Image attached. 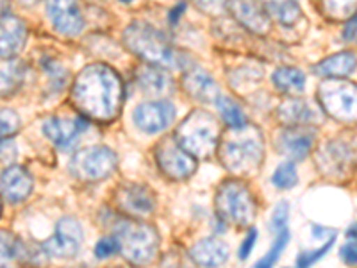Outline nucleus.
<instances>
[{
	"label": "nucleus",
	"instance_id": "f257e3e1",
	"mask_svg": "<svg viewBox=\"0 0 357 268\" xmlns=\"http://www.w3.org/2000/svg\"><path fill=\"white\" fill-rule=\"evenodd\" d=\"M73 102L77 104L81 113L91 120L111 122L122 107V81L109 66H86L73 84Z\"/></svg>",
	"mask_w": 357,
	"mask_h": 268
},
{
	"label": "nucleus",
	"instance_id": "f03ea898",
	"mask_svg": "<svg viewBox=\"0 0 357 268\" xmlns=\"http://www.w3.org/2000/svg\"><path fill=\"white\" fill-rule=\"evenodd\" d=\"M264 158L261 133L254 126L231 127L220 145V161L236 174H252Z\"/></svg>",
	"mask_w": 357,
	"mask_h": 268
},
{
	"label": "nucleus",
	"instance_id": "7ed1b4c3",
	"mask_svg": "<svg viewBox=\"0 0 357 268\" xmlns=\"http://www.w3.org/2000/svg\"><path fill=\"white\" fill-rule=\"evenodd\" d=\"M114 238L118 241V251L130 263L146 265L158 256L159 236L158 231L149 223L132 222V220L118 222Z\"/></svg>",
	"mask_w": 357,
	"mask_h": 268
},
{
	"label": "nucleus",
	"instance_id": "20e7f679",
	"mask_svg": "<svg viewBox=\"0 0 357 268\" xmlns=\"http://www.w3.org/2000/svg\"><path fill=\"white\" fill-rule=\"evenodd\" d=\"M126 45L136 56L158 66L181 65V54L165 40L161 33L145 24H134L126 31Z\"/></svg>",
	"mask_w": 357,
	"mask_h": 268
},
{
	"label": "nucleus",
	"instance_id": "39448f33",
	"mask_svg": "<svg viewBox=\"0 0 357 268\" xmlns=\"http://www.w3.org/2000/svg\"><path fill=\"white\" fill-rule=\"evenodd\" d=\"M220 126L207 111H193L177 129V143L191 156L206 158L218 145Z\"/></svg>",
	"mask_w": 357,
	"mask_h": 268
},
{
	"label": "nucleus",
	"instance_id": "423d86ee",
	"mask_svg": "<svg viewBox=\"0 0 357 268\" xmlns=\"http://www.w3.org/2000/svg\"><path fill=\"white\" fill-rule=\"evenodd\" d=\"M216 209L225 222L238 228L250 225L256 216V202L250 190L238 181H229L220 186L216 195Z\"/></svg>",
	"mask_w": 357,
	"mask_h": 268
},
{
	"label": "nucleus",
	"instance_id": "0eeeda50",
	"mask_svg": "<svg viewBox=\"0 0 357 268\" xmlns=\"http://www.w3.org/2000/svg\"><path fill=\"white\" fill-rule=\"evenodd\" d=\"M320 104L327 113L340 122H357V86L350 81H324L318 88Z\"/></svg>",
	"mask_w": 357,
	"mask_h": 268
},
{
	"label": "nucleus",
	"instance_id": "6e6552de",
	"mask_svg": "<svg viewBox=\"0 0 357 268\" xmlns=\"http://www.w3.org/2000/svg\"><path fill=\"white\" fill-rule=\"evenodd\" d=\"M70 168L82 181H100L114 172L116 156L107 147H89L73 156Z\"/></svg>",
	"mask_w": 357,
	"mask_h": 268
},
{
	"label": "nucleus",
	"instance_id": "1a4fd4ad",
	"mask_svg": "<svg viewBox=\"0 0 357 268\" xmlns=\"http://www.w3.org/2000/svg\"><path fill=\"white\" fill-rule=\"evenodd\" d=\"M82 244V228L81 223L72 216L59 220L56 232L50 240L45 241V252L52 258L68 260L79 252Z\"/></svg>",
	"mask_w": 357,
	"mask_h": 268
},
{
	"label": "nucleus",
	"instance_id": "9d476101",
	"mask_svg": "<svg viewBox=\"0 0 357 268\" xmlns=\"http://www.w3.org/2000/svg\"><path fill=\"white\" fill-rule=\"evenodd\" d=\"M155 158H158L162 174L174 181H183L195 172V159L178 145L177 140L162 142L155 151Z\"/></svg>",
	"mask_w": 357,
	"mask_h": 268
},
{
	"label": "nucleus",
	"instance_id": "9b49d317",
	"mask_svg": "<svg viewBox=\"0 0 357 268\" xmlns=\"http://www.w3.org/2000/svg\"><path fill=\"white\" fill-rule=\"evenodd\" d=\"M47 15L57 33L77 36L84 27L79 0H47Z\"/></svg>",
	"mask_w": 357,
	"mask_h": 268
},
{
	"label": "nucleus",
	"instance_id": "f8f14e48",
	"mask_svg": "<svg viewBox=\"0 0 357 268\" xmlns=\"http://www.w3.org/2000/svg\"><path fill=\"white\" fill-rule=\"evenodd\" d=\"M175 118V110L170 102L158 100L146 102L136 110L134 113V122L142 131L149 134L161 133L167 129Z\"/></svg>",
	"mask_w": 357,
	"mask_h": 268
},
{
	"label": "nucleus",
	"instance_id": "ddd939ff",
	"mask_svg": "<svg viewBox=\"0 0 357 268\" xmlns=\"http://www.w3.org/2000/svg\"><path fill=\"white\" fill-rule=\"evenodd\" d=\"M356 156L357 152H354V147L350 143L331 142L318 154V165H320V170H324L327 175H341L352 167Z\"/></svg>",
	"mask_w": 357,
	"mask_h": 268
},
{
	"label": "nucleus",
	"instance_id": "4468645a",
	"mask_svg": "<svg viewBox=\"0 0 357 268\" xmlns=\"http://www.w3.org/2000/svg\"><path fill=\"white\" fill-rule=\"evenodd\" d=\"M0 190H2L4 199L9 202H22L33 191V177L24 167L13 165L0 175Z\"/></svg>",
	"mask_w": 357,
	"mask_h": 268
},
{
	"label": "nucleus",
	"instance_id": "2eb2a0df",
	"mask_svg": "<svg viewBox=\"0 0 357 268\" xmlns=\"http://www.w3.org/2000/svg\"><path fill=\"white\" fill-rule=\"evenodd\" d=\"M86 129H88V122H86L84 118H75V120L49 118L43 126L47 138L61 147V149H70Z\"/></svg>",
	"mask_w": 357,
	"mask_h": 268
},
{
	"label": "nucleus",
	"instance_id": "dca6fc26",
	"mask_svg": "<svg viewBox=\"0 0 357 268\" xmlns=\"http://www.w3.org/2000/svg\"><path fill=\"white\" fill-rule=\"evenodd\" d=\"M118 204L123 211L132 216H149L155 207V199L152 191L145 186L129 184L118 191Z\"/></svg>",
	"mask_w": 357,
	"mask_h": 268
},
{
	"label": "nucleus",
	"instance_id": "f3484780",
	"mask_svg": "<svg viewBox=\"0 0 357 268\" xmlns=\"http://www.w3.org/2000/svg\"><path fill=\"white\" fill-rule=\"evenodd\" d=\"M27 27L20 18L4 17L0 20V57H15L25 47Z\"/></svg>",
	"mask_w": 357,
	"mask_h": 268
},
{
	"label": "nucleus",
	"instance_id": "a211bd4d",
	"mask_svg": "<svg viewBox=\"0 0 357 268\" xmlns=\"http://www.w3.org/2000/svg\"><path fill=\"white\" fill-rule=\"evenodd\" d=\"M229 9L236 20L245 25L248 31L256 34L268 33L270 24H268L266 13L256 0H229Z\"/></svg>",
	"mask_w": 357,
	"mask_h": 268
},
{
	"label": "nucleus",
	"instance_id": "6ab92c4d",
	"mask_svg": "<svg viewBox=\"0 0 357 268\" xmlns=\"http://www.w3.org/2000/svg\"><path fill=\"white\" fill-rule=\"evenodd\" d=\"M191 258L202 267H220L229 260V247L222 240L207 238L191 248Z\"/></svg>",
	"mask_w": 357,
	"mask_h": 268
},
{
	"label": "nucleus",
	"instance_id": "aec40b11",
	"mask_svg": "<svg viewBox=\"0 0 357 268\" xmlns=\"http://www.w3.org/2000/svg\"><path fill=\"white\" fill-rule=\"evenodd\" d=\"M184 89L191 97L202 102H216V98L220 97L216 82L202 70H191L184 77Z\"/></svg>",
	"mask_w": 357,
	"mask_h": 268
},
{
	"label": "nucleus",
	"instance_id": "412c9836",
	"mask_svg": "<svg viewBox=\"0 0 357 268\" xmlns=\"http://www.w3.org/2000/svg\"><path fill=\"white\" fill-rule=\"evenodd\" d=\"M138 84L146 95H154V97L168 95L174 89V84H172V79L168 77V73L165 70L158 68V65L145 66V68L139 70Z\"/></svg>",
	"mask_w": 357,
	"mask_h": 268
},
{
	"label": "nucleus",
	"instance_id": "4be33fe9",
	"mask_svg": "<svg viewBox=\"0 0 357 268\" xmlns=\"http://www.w3.org/2000/svg\"><path fill=\"white\" fill-rule=\"evenodd\" d=\"M312 147V138L311 134H307L305 131L301 129V126H296L295 129H289L286 133H282L280 136V149L286 156H289L291 159L298 161V159H304L309 154Z\"/></svg>",
	"mask_w": 357,
	"mask_h": 268
},
{
	"label": "nucleus",
	"instance_id": "5701e85b",
	"mask_svg": "<svg viewBox=\"0 0 357 268\" xmlns=\"http://www.w3.org/2000/svg\"><path fill=\"white\" fill-rule=\"evenodd\" d=\"M357 59L354 54L350 52H341L336 56H331L318 63L314 66V72L321 77H347L356 70Z\"/></svg>",
	"mask_w": 357,
	"mask_h": 268
},
{
	"label": "nucleus",
	"instance_id": "b1692460",
	"mask_svg": "<svg viewBox=\"0 0 357 268\" xmlns=\"http://www.w3.org/2000/svg\"><path fill=\"white\" fill-rule=\"evenodd\" d=\"M279 118L286 126H307V124L317 120V113L307 102L298 100V98H289L280 106Z\"/></svg>",
	"mask_w": 357,
	"mask_h": 268
},
{
	"label": "nucleus",
	"instance_id": "393cba45",
	"mask_svg": "<svg viewBox=\"0 0 357 268\" xmlns=\"http://www.w3.org/2000/svg\"><path fill=\"white\" fill-rule=\"evenodd\" d=\"M24 79V65L11 57H0V97H8L17 91Z\"/></svg>",
	"mask_w": 357,
	"mask_h": 268
},
{
	"label": "nucleus",
	"instance_id": "a878e982",
	"mask_svg": "<svg viewBox=\"0 0 357 268\" xmlns=\"http://www.w3.org/2000/svg\"><path fill=\"white\" fill-rule=\"evenodd\" d=\"M273 84L286 94H298L304 89L305 77L301 70L296 68H279L273 73Z\"/></svg>",
	"mask_w": 357,
	"mask_h": 268
},
{
	"label": "nucleus",
	"instance_id": "bb28decb",
	"mask_svg": "<svg viewBox=\"0 0 357 268\" xmlns=\"http://www.w3.org/2000/svg\"><path fill=\"white\" fill-rule=\"evenodd\" d=\"M24 245L17 236H13L8 231H0V267H8L15 260H22Z\"/></svg>",
	"mask_w": 357,
	"mask_h": 268
},
{
	"label": "nucleus",
	"instance_id": "cd10ccee",
	"mask_svg": "<svg viewBox=\"0 0 357 268\" xmlns=\"http://www.w3.org/2000/svg\"><path fill=\"white\" fill-rule=\"evenodd\" d=\"M216 104H218L220 107L223 122L227 124L229 127L247 126V118H245L243 111L240 110V106H238L234 100H231V98L225 97V95H220V97L216 98Z\"/></svg>",
	"mask_w": 357,
	"mask_h": 268
},
{
	"label": "nucleus",
	"instance_id": "c85d7f7f",
	"mask_svg": "<svg viewBox=\"0 0 357 268\" xmlns=\"http://www.w3.org/2000/svg\"><path fill=\"white\" fill-rule=\"evenodd\" d=\"M321 8L333 20H345L357 13V0H321Z\"/></svg>",
	"mask_w": 357,
	"mask_h": 268
},
{
	"label": "nucleus",
	"instance_id": "c756f323",
	"mask_svg": "<svg viewBox=\"0 0 357 268\" xmlns=\"http://www.w3.org/2000/svg\"><path fill=\"white\" fill-rule=\"evenodd\" d=\"M270 13L282 25H293L302 17L301 8L295 0H280L279 4H270Z\"/></svg>",
	"mask_w": 357,
	"mask_h": 268
},
{
	"label": "nucleus",
	"instance_id": "7c9ffc66",
	"mask_svg": "<svg viewBox=\"0 0 357 268\" xmlns=\"http://www.w3.org/2000/svg\"><path fill=\"white\" fill-rule=\"evenodd\" d=\"M288 240H289L288 228L277 231L275 232V241H273V245L270 247V251H268L266 256L261 258V260L257 261L256 267L264 268V267H272V265H275V261L279 260L280 254H282V251H284V247L288 245Z\"/></svg>",
	"mask_w": 357,
	"mask_h": 268
},
{
	"label": "nucleus",
	"instance_id": "2f4dec72",
	"mask_svg": "<svg viewBox=\"0 0 357 268\" xmlns=\"http://www.w3.org/2000/svg\"><path fill=\"white\" fill-rule=\"evenodd\" d=\"M273 184L280 190H288V188H293L298 181V175H296V168L293 163H282L275 172H273L272 177Z\"/></svg>",
	"mask_w": 357,
	"mask_h": 268
},
{
	"label": "nucleus",
	"instance_id": "473e14b6",
	"mask_svg": "<svg viewBox=\"0 0 357 268\" xmlns=\"http://www.w3.org/2000/svg\"><path fill=\"white\" fill-rule=\"evenodd\" d=\"M20 129V118L15 111L2 110L0 111V138H9Z\"/></svg>",
	"mask_w": 357,
	"mask_h": 268
},
{
	"label": "nucleus",
	"instance_id": "72a5a7b5",
	"mask_svg": "<svg viewBox=\"0 0 357 268\" xmlns=\"http://www.w3.org/2000/svg\"><path fill=\"white\" fill-rule=\"evenodd\" d=\"M333 240H334V238H329V240L324 244V247L317 248V251L302 252L301 256H298V260H296V265H298V267H311V265L317 263V261L321 260V258L327 254V251L333 247Z\"/></svg>",
	"mask_w": 357,
	"mask_h": 268
},
{
	"label": "nucleus",
	"instance_id": "f704fd0d",
	"mask_svg": "<svg viewBox=\"0 0 357 268\" xmlns=\"http://www.w3.org/2000/svg\"><path fill=\"white\" fill-rule=\"evenodd\" d=\"M288 216H289L288 202L277 204L275 211H273V216H272V231L277 232L280 231V229L288 228Z\"/></svg>",
	"mask_w": 357,
	"mask_h": 268
},
{
	"label": "nucleus",
	"instance_id": "c9c22d12",
	"mask_svg": "<svg viewBox=\"0 0 357 268\" xmlns=\"http://www.w3.org/2000/svg\"><path fill=\"white\" fill-rule=\"evenodd\" d=\"M116 252H118V241L116 238H113V236L102 238V240L97 244V247H95V254H97V258H100V260L111 258L113 254H116Z\"/></svg>",
	"mask_w": 357,
	"mask_h": 268
},
{
	"label": "nucleus",
	"instance_id": "e433bc0d",
	"mask_svg": "<svg viewBox=\"0 0 357 268\" xmlns=\"http://www.w3.org/2000/svg\"><path fill=\"white\" fill-rule=\"evenodd\" d=\"M45 70L49 72V77L52 79V84L56 86L57 89L61 88L63 84H65V79H66V70H63L61 65H57V63L54 61H47L45 63Z\"/></svg>",
	"mask_w": 357,
	"mask_h": 268
},
{
	"label": "nucleus",
	"instance_id": "4c0bfd02",
	"mask_svg": "<svg viewBox=\"0 0 357 268\" xmlns=\"http://www.w3.org/2000/svg\"><path fill=\"white\" fill-rule=\"evenodd\" d=\"M227 0H195V4L199 6L202 11L209 13V15H220L223 13Z\"/></svg>",
	"mask_w": 357,
	"mask_h": 268
},
{
	"label": "nucleus",
	"instance_id": "58836bf2",
	"mask_svg": "<svg viewBox=\"0 0 357 268\" xmlns=\"http://www.w3.org/2000/svg\"><path fill=\"white\" fill-rule=\"evenodd\" d=\"M341 258L349 265H357V240L349 241L341 247Z\"/></svg>",
	"mask_w": 357,
	"mask_h": 268
},
{
	"label": "nucleus",
	"instance_id": "ea45409f",
	"mask_svg": "<svg viewBox=\"0 0 357 268\" xmlns=\"http://www.w3.org/2000/svg\"><path fill=\"white\" fill-rule=\"evenodd\" d=\"M0 158L4 159L6 163L13 161V159L17 158V147H15V143L11 140L4 138L0 142Z\"/></svg>",
	"mask_w": 357,
	"mask_h": 268
},
{
	"label": "nucleus",
	"instance_id": "a19ab883",
	"mask_svg": "<svg viewBox=\"0 0 357 268\" xmlns=\"http://www.w3.org/2000/svg\"><path fill=\"white\" fill-rule=\"evenodd\" d=\"M256 240H257V232H256V229H252V231L248 232L247 238H245L243 245L240 247V258H241V260H247L248 254H250V251L254 248V245H256Z\"/></svg>",
	"mask_w": 357,
	"mask_h": 268
},
{
	"label": "nucleus",
	"instance_id": "79ce46f5",
	"mask_svg": "<svg viewBox=\"0 0 357 268\" xmlns=\"http://www.w3.org/2000/svg\"><path fill=\"white\" fill-rule=\"evenodd\" d=\"M343 38H345V41H354V43H357V13L350 18L349 24H347L345 31H343Z\"/></svg>",
	"mask_w": 357,
	"mask_h": 268
},
{
	"label": "nucleus",
	"instance_id": "37998d69",
	"mask_svg": "<svg viewBox=\"0 0 357 268\" xmlns=\"http://www.w3.org/2000/svg\"><path fill=\"white\" fill-rule=\"evenodd\" d=\"M183 13H184V4L177 6V8L174 9V13H172V15H170V20H172V24H175V22H177V18L181 17V15H183Z\"/></svg>",
	"mask_w": 357,
	"mask_h": 268
},
{
	"label": "nucleus",
	"instance_id": "c03bdc74",
	"mask_svg": "<svg viewBox=\"0 0 357 268\" xmlns=\"http://www.w3.org/2000/svg\"><path fill=\"white\" fill-rule=\"evenodd\" d=\"M347 234H349L350 240H357V223H354L352 228H350L349 231H347Z\"/></svg>",
	"mask_w": 357,
	"mask_h": 268
},
{
	"label": "nucleus",
	"instance_id": "a18cd8bd",
	"mask_svg": "<svg viewBox=\"0 0 357 268\" xmlns=\"http://www.w3.org/2000/svg\"><path fill=\"white\" fill-rule=\"evenodd\" d=\"M18 2H20V4H24V6H33V4H36L38 0H18Z\"/></svg>",
	"mask_w": 357,
	"mask_h": 268
},
{
	"label": "nucleus",
	"instance_id": "49530a36",
	"mask_svg": "<svg viewBox=\"0 0 357 268\" xmlns=\"http://www.w3.org/2000/svg\"><path fill=\"white\" fill-rule=\"evenodd\" d=\"M122 2H132V0H122Z\"/></svg>",
	"mask_w": 357,
	"mask_h": 268
},
{
	"label": "nucleus",
	"instance_id": "de8ad7c7",
	"mask_svg": "<svg viewBox=\"0 0 357 268\" xmlns=\"http://www.w3.org/2000/svg\"><path fill=\"white\" fill-rule=\"evenodd\" d=\"M0 213H2V202H0Z\"/></svg>",
	"mask_w": 357,
	"mask_h": 268
}]
</instances>
